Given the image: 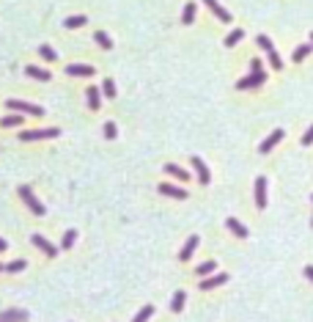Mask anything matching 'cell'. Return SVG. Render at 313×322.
<instances>
[{"mask_svg": "<svg viewBox=\"0 0 313 322\" xmlns=\"http://www.w3.org/2000/svg\"><path fill=\"white\" fill-rule=\"evenodd\" d=\"M25 75L33 77V80H42V83H50V72L47 69H39V66H25Z\"/></svg>", "mask_w": 313, "mask_h": 322, "instance_id": "cell-18", "label": "cell"}, {"mask_svg": "<svg viewBox=\"0 0 313 322\" xmlns=\"http://www.w3.org/2000/svg\"><path fill=\"white\" fill-rule=\"evenodd\" d=\"M311 144H313V124H311V129L302 135V146H311Z\"/></svg>", "mask_w": 313, "mask_h": 322, "instance_id": "cell-34", "label": "cell"}, {"mask_svg": "<svg viewBox=\"0 0 313 322\" xmlns=\"http://www.w3.org/2000/svg\"><path fill=\"white\" fill-rule=\"evenodd\" d=\"M39 55H42L44 61H55V58H58V52L52 50L50 44H42V47H39Z\"/></svg>", "mask_w": 313, "mask_h": 322, "instance_id": "cell-31", "label": "cell"}, {"mask_svg": "<svg viewBox=\"0 0 313 322\" xmlns=\"http://www.w3.org/2000/svg\"><path fill=\"white\" fill-rule=\"evenodd\" d=\"M305 275H308V278L313 281V264H308V267H305Z\"/></svg>", "mask_w": 313, "mask_h": 322, "instance_id": "cell-36", "label": "cell"}, {"mask_svg": "<svg viewBox=\"0 0 313 322\" xmlns=\"http://www.w3.org/2000/svg\"><path fill=\"white\" fill-rule=\"evenodd\" d=\"M250 69H253V72H264V64L258 58H253V61H250Z\"/></svg>", "mask_w": 313, "mask_h": 322, "instance_id": "cell-35", "label": "cell"}, {"mask_svg": "<svg viewBox=\"0 0 313 322\" xmlns=\"http://www.w3.org/2000/svg\"><path fill=\"white\" fill-rule=\"evenodd\" d=\"M190 162H193V171H195V177H198V182H201V185H209V182H212V174L206 168V162H203L201 157H190Z\"/></svg>", "mask_w": 313, "mask_h": 322, "instance_id": "cell-5", "label": "cell"}, {"mask_svg": "<svg viewBox=\"0 0 313 322\" xmlns=\"http://www.w3.org/2000/svg\"><path fill=\"white\" fill-rule=\"evenodd\" d=\"M225 226H228V231H231V234H237L239 240H247V229L237 221V218H228V221H225Z\"/></svg>", "mask_w": 313, "mask_h": 322, "instance_id": "cell-19", "label": "cell"}, {"mask_svg": "<svg viewBox=\"0 0 313 322\" xmlns=\"http://www.w3.org/2000/svg\"><path fill=\"white\" fill-rule=\"evenodd\" d=\"M104 138H107V141H116V138H119V127H116L113 121H104Z\"/></svg>", "mask_w": 313, "mask_h": 322, "instance_id": "cell-33", "label": "cell"}, {"mask_svg": "<svg viewBox=\"0 0 313 322\" xmlns=\"http://www.w3.org/2000/svg\"><path fill=\"white\" fill-rule=\"evenodd\" d=\"M3 270H6V264H0V273H3Z\"/></svg>", "mask_w": 313, "mask_h": 322, "instance_id": "cell-38", "label": "cell"}, {"mask_svg": "<svg viewBox=\"0 0 313 322\" xmlns=\"http://www.w3.org/2000/svg\"><path fill=\"white\" fill-rule=\"evenodd\" d=\"M313 50V44H299V47H297L294 50V64H299V61H305L308 58V52Z\"/></svg>", "mask_w": 313, "mask_h": 322, "instance_id": "cell-27", "label": "cell"}, {"mask_svg": "<svg viewBox=\"0 0 313 322\" xmlns=\"http://www.w3.org/2000/svg\"><path fill=\"white\" fill-rule=\"evenodd\" d=\"M85 22H88V19H85V14H80V17H69L66 22H63V25H66L69 31H75V28H83Z\"/></svg>", "mask_w": 313, "mask_h": 322, "instance_id": "cell-29", "label": "cell"}, {"mask_svg": "<svg viewBox=\"0 0 313 322\" xmlns=\"http://www.w3.org/2000/svg\"><path fill=\"white\" fill-rule=\"evenodd\" d=\"M28 320V311L22 308H9V311L0 314V322H25Z\"/></svg>", "mask_w": 313, "mask_h": 322, "instance_id": "cell-16", "label": "cell"}, {"mask_svg": "<svg viewBox=\"0 0 313 322\" xmlns=\"http://www.w3.org/2000/svg\"><path fill=\"white\" fill-rule=\"evenodd\" d=\"M214 270H217V262H203L201 267H195V273H198V278H206V275H214Z\"/></svg>", "mask_w": 313, "mask_h": 322, "instance_id": "cell-22", "label": "cell"}, {"mask_svg": "<svg viewBox=\"0 0 313 322\" xmlns=\"http://www.w3.org/2000/svg\"><path fill=\"white\" fill-rule=\"evenodd\" d=\"M17 195L22 198V201H25V207H28L30 212H33V215H39V218H42L44 212H47V207H44V204L39 201V198H36L33 190H30L28 185H19V187H17Z\"/></svg>", "mask_w": 313, "mask_h": 322, "instance_id": "cell-1", "label": "cell"}, {"mask_svg": "<svg viewBox=\"0 0 313 322\" xmlns=\"http://www.w3.org/2000/svg\"><path fill=\"white\" fill-rule=\"evenodd\" d=\"M311 44H313V33H311Z\"/></svg>", "mask_w": 313, "mask_h": 322, "instance_id": "cell-39", "label": "cell"}, {"mask_svg": "<svg viewBox=\"0 0 313 322\" xmlns=\"http://www.w3.org/2000/svg\"><path fill=\"white\" fill-rule=\"evenodd\" d=\"M195 9H198L195 3H187V6H184V14H181V22H184V25H193V19H195Z\"/></svg>", "mask_w": 313, "mask_h": 322, "instance_id": "cell-24", "label": "cell"}, {"mask_svg": "<svg viewBox=\"0 0 313 322\" xmlns=\"http://www.w3.org/2000/svg\"><path fill=\"white\" fill-rule=\"evenodd\" d=\"M165 174H168V177H173V179H181V182H187V179H190V174H187L181 165H176V162H165Z\"/></svg>", "mask_w": 313, "mask_h": 322, "instance_id": "cell-17", "label": "cell"}, {"mask_svg": "<svg viewBox=\"0 0 313 322\" xmlns=\"http://www.w3.org/2000/svg\"><path fill=\"white\" fill-rule=\"evenodd\" d=\"M85 99H88V108H91V111H99V105H102V88L88 85V88H85Z\"/></svg>", "mask_w": 313, "mask_h": 322, "instance_id": "cell-14", "label": "cell"}, {"mask_svg": "<svg viewBox=\"0 0 313 322\" xmlns=\"http://www.w3.org/2000/svg\"><path fill=\"white\" fill-rule=\"evenodd\" d=\"M184 303H187V295L179 289V292H173V297H170V311H184Z\"/></svg>", "mask_w": 313, "mask_h": 322, "instance_id": "cell-20", "label": "cell"}, {"mask_svg": "<svg viewBox=\"0 0 313 322\" xmlns=\"http://www.w3.org/2000/svg\"><path fill=\"white\" fill-rule=\"evenodd\" d=\"M102 94H104L107 99H116V83H113L110 77H104V83H102Z\"/></svg>", "mask_w": 313, "mask_h": 322, "instance_id": "cell-28", "label": "cell"}, {"mask_svg": "<svg viewBox=\"0 0 313 322\" xmlns=\"http://www.w3.org/2000/svg\"><path fill=\"white\" fill-rule=\"evenodd\" d=\"M3 251H9V242H6V240L0 237V254H3Z\"/></svg>", "mask_w": 313, "mask_h": 322, "instance_id": "cell-37", "label": "cell"}, {"mask_svg": "<svg viewBox=\"0 0 313 322\" xmlns=\"http://www.w3.org/2000/svg\"><path fill=\"white\" fill-rule=\"evenodd\" d=\"M0 127H6V129H11V127H22V116H19V113L3 116V119H0Z\"/></svg>", "mask_w": 313, "mask_h": 322, "instance_id": "cell-21", "label": "cell"}, {"mask_svg": "<svg viewBox=\"0 0 313 322\" xmlns=\"http://www.w3.org/2000/svg\"><path fill=\"white\" fill-rule=\"evenodd\" d=\"M66 75H72V77H91V75H96V69L88 66V64H69Z\"/></svg>", "mask_w": 313, "mask_h": 322, "instance_id": "cell-12", "label": "cell"}, {"mask_svg": "<svg viewBox=\"0 0 313 322\" xmlns=\"http://www.w3.org/2000/svg\"><path fill=\"white\" fill-rule=\"evenodd\" d=\"M162 195H170V198H176V201H184L187 198V190L184 187H179V185H170V182H162L160 187H157Z\"/></svg>", "mask_w": 313, "mask_h": 322, "instance_id": "cell-9", "label": "cell"}, {"mask_svg": "<svg viewBox=\"0 0 313 322\" xmlns=\"http://www.w3.org/2000/svg\"><path fill=\"white\" fill-rule=\"evenodd\" d=\"M258 42V47H261L264 52H267V58H269V64H272V69H283V61H280V55H278V50H275V44H272V39L269 36H258L255 39Z\"/></svg>", "mask_w": 313, "mask_h": 322, "instance_id": "cell-3", "label": "cell"}, {"mask_svg": "<svg viewBox=\"0 0 313 322\" xmlns=\"http://www.w3.org/2000/svg\"><path fill=\"white\" fill-rule=\"evenodd\" d=\"M255 207H258V209L267 207V179L264 177L255 179Z\"/></svg>", "mask_w": 313, "mask_h": 322, "instance_id": "cell-13", "label": "cell"}, {"mask_svg": "<svg viewBox=\"0 0 313 322\" xmlns=\"http://www.w3.org/2000/svg\"><path fill=\"white\" fill-rule=\"evenodd\" d=\"M151 314H154V306H143V308L137 311V317H135L132 322H149V320H151Z\"/></svg>", "mask_w": 313, "mask_h": 322, "instance_id": "cell-30", "label": "cell"}, {"mask_svg": "<svg viewBox=\"0 0 313 322\" xmlns=\"http://www.w3.org/2000/svg\"><path fill=\"white\" fill-rule=\"evenodd\" d=\"M242 39H245V31H239L237 28V31H231V33L225 36V47H234V44H239Z\"/></svg>", "mask_w": 313, "mask_h": 322, "instance_id": "cell-25", "label": "cell"}, {"mask_svg": "<svg viewBox=\"0 0 313 322\" xmlns=\"http://www.w3.org/2000/svg\"><path fill=\"white\" fill-rule=\"evenodd\" d=\"M311 201H313V198H311Z\"/></svg>", "mask_w": 313, "mask_h": 322, "instance_id": "cell-40", "label": "cell"}, {"mask_svg": "<svg viewBox=\"0 0 313 322\" xmlns=\"http://www.w3.org/2000/svg\"><path fill=\"white\" fill-rule=\"evenodd\" d=\"M203 3L209 6V11H212L214 17L220 19V22H231V11H225V9L220 6V3H217V0H203Z\"/></svg>", "mask_w": 313, "mask_h": 322, "instance_id": "cell-15", "label": "cell"}, {"mask_svg": "<svg viewBox=\"0 0 313 322\" xmlns=\"http://www.w3.org/2000/svg\"><path fill=\"white\" fill-rule=\"evenodd\" d=\"M93 39H96V44H99V47H104V50H113V39L104 33V31H96V33H93Z\"/></svg>", "mask_w": 313, "mask_h": 322, "instance_id": "cell-23", "label": "cell"}, {"mask_svg": "<svg viewBox=\"0 0 313 322\" xmlns=\"http://www.w3.org/2000/svg\"><path fill=\"white\" fill-rule=\"evenodd\" d=\"M30 242H33V245L39 248V251H42V254L47 256V259H55V256H58V248L52 245V242H47V240H44L42 234H33V237H30Z\"/></svg>", "mask_w": 313, "mask_h": 322, "instance_id": "cell-6", "label": "cell"}, {"mask_svg": "<svg viewBox=\"0 0 313 322\" xmlns=\"http://www.w3.org/2000/svg\"><path fill=\"white\" fill-rule=\"evenodd\" d=\"M75 242H77V231L69 229L66 234H63V240H60V248H63V251H69V248L75 245Z\"/></svg>", "mask_w": 313, "mask_h": 322, "instance_id": "cell-26", "label": "cell"}, {"mask_svg": "<svg viewBox=\"0 0 313 322\" xmlns=\"http://www.w3.org/2000/svg\"><path fill=\"white\" fill-rule=\"evenodd\" d=\"M283 135H286L283 129H272V132H269V138H267V141H264V144L258 146V152H261V154H269L272 149H275V146H278L280 141H283Z\"/></svg>", "mask_w": 313, "mask_h": 322, "instance_id": "cell-10", "label": "cell"}, {"mask_svg": "<svg viewBox=\"0 0 313 322\" xmlns=\"http://www.w3.org/2000/svg\"><path fill=\"white\" fill-rule=\"evenodd\" d=\"M264 80H267V75L264 72H253L250 77H242L237 83V88L239 91H247V88H258V85H264Z\"/></svg>", "mask_w": 313, "mask_h": 322, "instance_id": "cell-7", "label": "cell"}, {"mask_svg": "<svg viewBox=\"0 0 313 322\" xmlns=\"http://www.w3.org/2000/svg\"><path fill=\"white\" fill-rule=\"evenodd\" d=\"M223 284H228V275H225V273H214V275L201 278L198 287H201V289H217V287H223Z\"/></svg>", "mask_w": 313, "mask_h": 322, "instance_id": "cell-11", "label": "cell"}, {"mask_svg": "<svg viewBox=\"0 0 313 322\" xmlns=\"http://www.w3.org/2000/svg\"><path fill=\"white\" fill-rule=\"evenodd\" d=\"M6 108H9V111H17V113H28V116H39V119L44 116L42 105H30V102H25V99H6Z\"/></svg>", "mask_w": 313, "mask_h": 322, "instance_id": "cell-2", "label": "cell"}, {"mask_svg": "<svg viewBox=\"0 0 313 322\" xmlns=\"http://www.w3.org/2000/svg\"><path fill=\"white\" fill-rule=\"evenodd\" d=\"M28 267V262L25 259H14L11 264H6V273H22Z\"/></svg>", "mask_w": 313, "mask_h": 322, "instance_id": "cell-32", "label": "cell"}, {"mask_svg": "<svg viewBox=\"0 0 313 322\" xmlns=\"http://www.w3.org/2000/svg\"><path fill=\"white\" fill-rule=\"evenodd\" d=\"M58 135H60L58 127H50V129H25V132L19 135V141L30 144V141H50V138H58Z\"/></svg>", "mask_w": 313, "mask_h": 322, "instance_id": "cell-4", "label": "cell"}, {"mask_svg": "<svg viewBox=\"0 0 313 322\" xmlns=\"http://www.w3.org/2000/svg\"><path fill=\"white\" fill-rule=\"evenodd\" d=\"M198 245H201V237H198V234H193V237L184 242V248L179 251V262H190V259H193V254L198 251Z\"/></svg>", "mask_w": 313, "mask_h": 322, "instance_id": "cell-8", "label": "cell"}]
</instances>
